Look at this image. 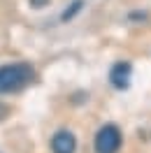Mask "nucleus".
I'll return each mask as SVG.
<instances>
[{"label":"nucleus","instance_id":"f257e3e1","mask_svg":"<svg viewBox=\"0 0 151 153\" xmlns=\"http://www.w3.org/2000/svg\"><path fill=\"white\" fill-rule=\"evenodd\" d=\"M33 67L28 63H10L0 67V95L16 93L33 81Z\"/></svg>","mask_w":151,"mask_h":153},{"label":"nucleus","instance_id":"f03ea898","mask_svg":"<svg viewBox=\"0 0 151 153\" xmlns=\"http://www.w3.org/2000/svg\"><path fill=\"white\" fill-rule=\"evenodd\" d=\"M123 144L121 128L114 123H105L93 137V151L95 153H119Z\"/></svg>","mask_w":151,"mask_h":153},{"label":"nucleus","instance_id":"7ed1b4c3","mask_svg":"<svg viewBox=\"0 0 151 153\" xmlns=\"http://www.w3.org/2000/svg\"><path fill=\"white\" fill-rule=\"evenodd\" d=\"M130 74H132L130 63L119 60V63H114L112 70H109V84H112L114 88H119V91H126L128 84H130Z\"/></svg>","mask_w":151,"mask_h":153},{"label":"nucleus","instance_id":"20e7f679","mask_svg":"<svg viewBox=\"0 0 151 153\" xmlns=\"http://www.w3.org/2000/svg\"><path fill=\"white\" fill-rule=\"evenodd\" d=\"M77 151V137L70 130H58L51 137V153H75Z\"/></svg>","mask_w":151,"mask_h":153},{"label":"nucleus","instance_id":"39448f33","mask_svg":"<svg viewBox=\"0 0 151 153\" xmlns=\"http://www.w3.org/2000/svg\"><path fill=\"white\" fill-rule=\"evenodd\" d=\"M81 5H84L81 0H75V2H72V5H70V7H67V10H65V14H63L61 19H63V21H70V19H72V16H75V14H77V12L81 10Z\"/></svg>","mask_w":151,"mask_h":153},{"label":"nucleus","instance_id":"423d86ee","mask_svg":"<svg viewBox=\"0 0 151 153\" xmlns=\"http://www.w3.org/2000/svg\"><path fill=\"white\" fill-rule=\"evenodd\" d=\"M49 0H30V7H35V10H40V7H47Z\"/></svg>","mask_w":151,"mask_h":153},{"label":"nucleus","instance_id":"0eeeda50","mask_svg":"<svg viewBox=\"0 0 151 153\" xmlns=\"http://www.w3.org/2000/svg\"><path fill=\"white\" fill-rule=\"evenodd\" d=\"M5 116H7V107H5V105H2V102H0V121H2Z\"/></svg>","mask_w":151,"mask_h":153}]
</instances>
